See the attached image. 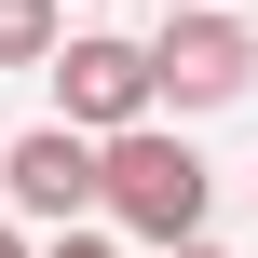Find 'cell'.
<instances>
[{
	"label": "cell",
	"instance_id": "cell-1",
	"mask_svg": "<svg viewBox=\"0 0 258 258\" xmlns=\"http://www.w3.org/2000/svg\"><path fill=\"white\" fill-rule=\"evenodd\" d=\"M95 163H109V218H122V231H150V245H204V190H218V177H204L190 136L136 122V136H109Z\"/></svg>",
	"mask_w": 258,
	"mask_h": 258
},
{
	"label": "cell",
	"instance_id": "cell-5",
	"mask_svg": "<svg viewBox=\"0 0 258 258\" xmlns=\"http://www.w3.org/2000/svg\"><path fill=\"white\" fill-rule=\"evenodd\" d=\"M68 41V0H0V68H54Z\"/></svg>",
	"mask_w": 258,
	"mask_h": 258
},
{
	"label": "cell",
	"instance_id": "cell-4",
	"mask_svg": "<svg viewBox=\"0 0 258 258\" xmlns=\"http://www.w3.org/2000/svg\"><path fill=\"white\" fill-rule=\"evenodd\" d=\"M0 204H14V218H41V231H82V218L109 204V163H95V136H68V122L14 136V150H0Z\"/></svg>",
	"mask_w": 258,
	"mask_h": 258
},
{
	"label": "cell",
	"instance_id": "cell-2",
	"mask_svg": "<svg viewBox=\"0 0 258 258\" xmlns=\"http://www.w3.org/2000/svg\"><path fill=\"white\" fill-rule=\"evenodd\" d=\"M163 95H150V41H109V27H82V41H54V122L68 136H136Z\"/></svg>",
	"mask_w": 258,
	"mask_h": 258
},
{
	"label": "cell",
	"instance_id": "cell-8",
	"mask_svg": "<svg viewBox=\"0 0 258 258\" xmlns=\"http://www.w3.org/2000/svg\"><path fill=\"white\" fill-rule=\"evenodd\" d=\"M0 258H27V231H0Z\"/></svg>",
	"mask_w": 258,
	"mask_h": 258
},
{
	"label": "cell",
	"instance_id": "cell-7",
	"mask_svg": "<svg viewBox=\"0 0 258 258\" xmlns=\"http://www.w3.org/2000/svg\"><path fill=\"white\" fill-rule=\"evenodd\" d=\"M163 14H218V0H163Z\"/></svg>",
	"mask_w": 258,
	"mask_h": 258
},
{
	"label": "cell",
	"instance_id": "cell-6",
	"mask_svg": "<svg viewBox=\"0 0 258 258\" xmlns=\"http://www.w3.org/2000/svg\"><path fill=\"white\" fill-rule=\"evenodd\" d=\"M41 258H109V245H95V231H54V245H41Z\"/></svg>",
	"mask_w": 258,
	"mask_h": 258
},
{
	"label": "cell",
	"instance_id": "cell-9",
	"mask_svg": "<svg viewBox=\"0 0 258 258\" xmlns=\"http://www.w3.org/2000/svg\"><path fill=\"white\" fill-rule=\"evenodd\" d=\"M163 258H218V245H163Z\"/></svg>",
	"mask_w": 258,
	"mask_h": 258
},
{
	"label": "cell",
	"instance_id": "cell-3",
	"mask_svg": "<svg viewBox=\"0 0 258 258\" xmlns=\"http://www.w3.org/2000/svg\"><path fill=\"white\" fill-rule=\"evenodd\" d=\"M258 82V27L245 14H163V41H150V95L163 109H231Z\"/></svg>",
	"mask_w": 258,
	"mask_h": 258
}]
</instances>
